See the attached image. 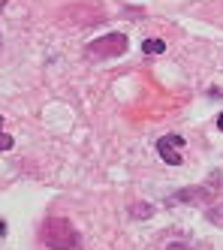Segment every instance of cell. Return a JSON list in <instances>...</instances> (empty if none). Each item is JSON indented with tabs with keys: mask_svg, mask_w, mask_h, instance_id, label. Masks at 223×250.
Returning <instances> with one entry per match:
<instances>
[{
	"mask_svg": "<svg viewBox=\"0 0 223 250\" xmlns=\"http://www.w3.org/2000/svg\"><path fill=\"white\" fill-rule=\"evenodd\" d=\"M43 244L48 250H82V235L67 217H48L43 226Z\"/></svg>",
	"mask_w": 223,
	"mask_h": 250,
	"instance_id": "1",
	"label": "cell"
},
{
	"mask_svg": "<svg viewBox=\"0 0 223 250\" xmlns=\"http://www.w3.org/2000/svg\"><path fill=\"white\" fill-rule=\"evenodd\" d=\"M124 51H127V33H121V30L106 33V37L88 42V55L90 58H100V61H106V58H121Z\"/></svg>",
	"mask_w": 223,
	"mask_h": 250,
	"instance_id": "2",
	"label": "cell"
},
{
	"mask_svg": "<svg viewBox=\"0 0 223 250\" xmlns=\"http://www.w3.org/2000/svg\"><path fill=\"white\" fill-rule=\"evenodd\" d=\"M181 148H184V139L178 133H169V136H160L157 139V151H160L166 166H178L181 163V154H178Z\"/></svg>",
	"mask_w": 223,
	"mask_h": 250,
	"instance_id": "3",
	"label": "cell"
},
{
	"mask_svg": "<svg viewBox=\"0 0 223 250\" xmlns=\"http://www.w3.org/2000/svg\"><path fill=\"white\" fill-rule=\"evenodd\" d=\"M217 193V181L211 187H187V190H178L169 202H184V205H202V202H208L211 196Z\"/></svg>",
	"mask_w": 223,
	"mask_h": 250,
	"instance_id": "4",
	"label": "cell"
},
{
	"mask_svg": "<svg viewBox=\"0 0 223 250\" xmlns=\"http://www.w3.org/2000/svg\"><path fill=\"white\" fill-rule=\"evenodd\" d=\"M151 214H154L151 202H133V205H130V217H133V220H145V217H151Z\"/></svg>",
	"mask_w": 223,
	"mask_h": 250,
	"instance_id": "5",
	"label": "cell"
},
{
	"mask_svg": "<svg viewBox=\"0 0 223 250\" xmlns=\"http://www.w3.org/2000/svg\"><path fill=\"white\" fill-rule=\"evenodd\" d=\"M142 51H145V55H163V51H166V42H163V40H145V42H142Z\"/></svg>",
	"mask_w": 223,
	"mask_h": 250,
	"instance_id": "6",
	"label": "cell"
},
{
	"mask_svg": "<svg viewBox=\"0 0 223 250\" xmlns=\"http://www.w3.org/2000/svg\"><path fill=\"white\" fill-rule=\"evenodd\" d=\"M208 220L214 226H223V202H217L214 208H208Z\"/></svg>",
	"mask_w": 223,
	"mask_h": 250,
	"instance_id": "7",
	"label": "cell"
},
{
	"mask_svg": "<svg viewBox=\"0 0 223 250\" xmlns=\"http://www.w3.org/2000/svg\"><path fill=\"white\" fill-rule=\"evenodd\" d=\"M12 148V136L3 133V118H0V151H9Z\"/></svg>",
	"mask_w": 223,
	"mask_h": 250,
	"instance_id": "8",
	"label": "cell"
},
{
	"mask_svg": "<svg viewBox=\"0 0 223 250\" xmlns=\"http://www.w3.org/2000/svg\"><path fill=\"white\" fill-rule=\"evenodd\" d=\"M217 127H220V130H223V112H220V118H217Z\"/></svg>",
	"mask_w": 223,
	"mask_h": 250,
	"instance_id": "9",
	"label": "cell"
},
{
	"mask_svg": "<svg viewBox=\"0 0 223 250\" xmlns=\"http://www.w3.org/2000/svg\"><path fill=\"white\" fill-rule=\"evenodd\" d=\"M3 232H6V223H3V220H0V235H3Z\"/></svg>",
	"mask_w": 223,
	"mask_h": 250,
	"instance_id": "10",
	"label": "cell"
}]
</instances>
